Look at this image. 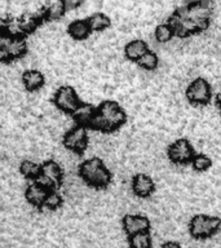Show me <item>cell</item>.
Returning a JSON list of instances; mask_svg holds the SVG:
<instances>
[{
    "instance_id": "obj_1",
    "label": "cell",
    "mask_w": 221,
    "mask_h": 248,
    "mask_svg": "<svg viewBox=\"0 0 221 248\" xmlns=\"http://www.w3.org/2000/svg\"><path fill=\"white\" fill-rule=\"evenodd\" d=\"M212 11L205 0L186 3L172 13L170 25L174 31V36L188 38L194 34L207 30L211 23Z\"/></svg>"
},
{
    "instance_id": "obj_2",
    "label": "cell",
    "mask_w": 221,
    "mask_h": 248,
    "mask_svg": "<svg viewBox=\"0 0 221 248\" xmlns=\"http://www.w3.org/2000/svg\"><path fill=\"white\" fill-rule=\"evenodd\" d=\"M127 122V112L116 101H102L96 108V115L91 123V129L101 133H112Z\"/></svg>"
},
{
    "instance_id": "obj_3",
    "label": "cell",
    "mask_w": 221,
    "mask_h": 248,
    "mask_svg": "<svg viewBox=\"0 0 221 248\" xmlns=\"http://www.w3.org/2000/svg\"><path fill=\"white\" fill-rule=\"evenodd\" d=\"M79 176L83 181L95 189H105L110 185L112 174L104 160L97 156L87 159L79 166Z\"/></svg>"
},
{
    "instance_id": "obj_4",
    "label": "cell",
    "mask_w": 221,
    "mask_h": 248,
    "mask_svg": "<svg viewBox=\"0 0 221 248\" xmlns=\"http://www.w3.org/2000/svg\"><path fill=\"white\" fill-rule=\"evenodd\" d=\"M27 53V42L25 36L0 32V62L9 63L25 57Z\"/></svg>"
},
{
    "instance_id": "obj_5",
    "label": "cell",
    "mask_w": 221,
    "mask_h": 248,
    "mask_svg": "<svg viewBox=\"0 0 221 248\" xmlns=\"http://www.w3.org/2000/svg\"><path fill=\"white\" fill-rule=\"evenodd\" d=\"M221 228V220L209 215H195L189 222L190 235L195 239H207L216 234Z\"/></svg>"
},
{
    "instance_id": "obj_6",
    "label": "cell",
    "mask_w": 221,
    "mask_h": 248,
    "mask_svg": "<svg viewBox=\"0 0 221 248\" xmlns=\"http://www.w3.org/2000/svg\"><path fill=\"white\" fill-rule=\"evenodd\" d=\"M87 129L88 128L75 124L73 128H70L69 131L63 135L62 145L65 146V149H67L74 154L81 155L87 150L89 143V136Z\"/></svg>"
},
{
    "instance_id": "obj_7",
    "label": "cell",
    "mask_w": 221,
    "mask_h": 248,
    "mask_svg": "<svg viewBox=\"0 0 221 248\" xmlns=\"http://www.w3.org/2000/svg\"><path fill=\"white\" fill-rule=\"evenodd\" d=\"M52 102L60 111L67 115H71L81 104L80 97L78 96L77 91L71 85H61L54 92Z\"/></svg>"
},
{
    "instance_id": "obj_8",
    "label": "cell",
    "mask_w": 221,
    "mask_h": 248,
    "mask_svg": "<svg viewBox=\"0 0 221 248\" xmlns=\"http://www.w3.org/2000/svg\"><path fill=\"white\" fill-rule=\"evenodd\" d=\"M185 94L191 105L203 106L208 104L212 98V87L205 78H197L188 85Z\"/></svg>"
},
{
    "instance_id": "obj_9",
    "label": "cell",
    "mask_w": 221,
    "mask_h": 248,
    "mask_svg": "<svg viewBox=\"0 0 221 248\" xmlns=\"http://www.w3.org/2000/svg\"><path fill=\"white\" fill-rule=\"evenodd\" d=\"M36 181L49 190H58L63 182V170L61 166L52 159L46 160L42 164V173Z\"/></svg>"
},
{
    "instance_id": "obj_10",
    "label": "cell",
    "mask_w": 221,
    "mask_h": 248,
    "mask_svg": "<svg viewBox=\"0 0 221 248\" xmlns=\"http://www.w3.org/2000/svg\"><path fill=\"white\" fill-rule=\"evenodd\" d=\"M167 154L171 163H174L176 166H186V164H190L195 151L189 140L178 139L171 143Z\"/></svg>"
},
{
    "instance_id": "obj_11",
    "label": "cell",
    "mask_w": 221,
    "mask_h": 248,
    "mask_svg": "<svg viewBox=\"0 0 221 248\" xmlns=\"http://www.w3.org/2000/svg\"><path fill=\"white\" fill-rule=\"evenodd\" d=\"M150 226V220L143 215L132 213V215H126L123 217V229L128 236L137 234V232H149Z\"/></svg>"
},
{
    "instance_id": "obj_12",
    "label": "cell",
    "mask_w": 221,
    "mask_h": 248,
    "mask_svg": "<svg viewBox=\"0 0 221 248\" xmlns=\"http://www.w3.org/2000/svg\"><path fill=\"white\" fill-rule=\"evenodd\" d=\"M132 191L136 197L149 198L155 190L154 180L146 173H137L132 178Z\"/></svg>"
},
{
    "instance_id": "obj_13",
    "label": "cell",
    "mask_w": 221,
    "mask_h": 248,
    "mask_svg": "<svg viewBox=\"0 0 221 248\" xmlns=\"http://www.w3.org/2000/svg\"><path fill=\"white\" fill-rule=\"evenodd\" d=\"M49 191L50 190L48 187L43 186L38 181H32V184L27 186L26 191H25V197H26L27 202L31 205H34L36 208H42Z\"/></svg>"
},
{
    "instance_id": "obj_14",
    "label": "cell",
    "mask_w": 221,
    "mask_h": 248,
    "mask_svg": "<svg viewBox=\"0 0 221 248\" xmlns=\"http://www.w3.org/2000/svg\"><path fill=\"white\" fill-rule=\"evenodd\" d=\"M21 80L27 92L34 93L43 88V85L46 83V78L39 70H26L22 73Z\"/></svg>"
},
{
    "instance_id": "obj_15",
    "label": "cell",
    "mask_w": 221,
    "mask_h": 248,
    "mask_svg": "<svg viewBox=\"0 0 221 248\" xmlns=\"http://www.w3.org/2000/svg\"><path fill=\"white\" fill-rule=\"evenodd\" d=\"M96 115V108L92 104H87V102H81L79 108L71 114L74 123L78 125H83L85 128L91 127L93 118Z\"/></svg>"
},
{
    "instance_id": "obj_16",
    "label": "cell",
    "mask_w": 221,
    "mask_h": 248,
    "mask_svg": "<svg viewBox=\"0 0 221 248\" xmlns=\"http://www.w3.org/2000/svg\"><path fill=\"white\" fill-rule=\"evenodd\" d=\"M67 34L75 42H83L91 36L92 30H91L87 19H74L73 22L67 26Z\"/></svg>"
},
{
    "instance_id": "obj_17",
    "label": "cell",
    "mask_w": 221,
    "mask_h": 248,
    "mask_svg": "<svg viewBox=\"0 0 221 248\" xmlns=\"http://www.w3.org/2000/svg\"><path fill=\"white\" fill-rule=\"evenodd\" d=\"M149 50L147 43L142 39H133L124 46V56L128 61L137 62Z\"/></svg>"
},
{
    "instance_id": "obj_18",
    "label": "cell",
    "mask_w": 221,
    "mask_h": 248,
    "mask_svg": "<svg viewBox=\"0 0 221 248\" xmlns=\"http://www.w3.org/2000/svg\"><path fill=\"white\" fill-rule=\"evenodd\" d=\"M89 23V27L92 32H102V31L108 30L110 25H111V19L109 16H106L102 12H96L87 18Z\"/></svg>"
},
{
    "instance_id": "obj_19",
    "label": "cell",
    "mask_w": 221,
    "mask_h": 248,
    "mask_svg": "<svg viewBox=\"0 0 221 248\" xmlns=\"http://www.w3.org/2000/svg\"><path fill=\"white\" fill-rule=\"evenodd\" d=\"M19 172L23 177L30 180V181H36L42 173V164L32 162V160H23L19 164Z\"/></svg>"
},
{
    "instance_id": "obj_20",
    "label": "cell",
    "mask_w": 221,
    "mask_h": 248,
    "mask_svg": "<svg viewBox=\"0 0 221 248\" xmlns=\"http://www.w3.org/2000/svg\"><path fill=\"white\" fill-rule=\"evenodd\" d=\"M174 36V31L172 29V26L170 25V22L159 23L158 26L155 27L154 30V38L155 40L159 43V44H166V43H170Z\"/></svg>"
},
{
    "instance_id": "obj_21",
    "label": "cell",
    "mask_w": 221,
    "mask_h": 248,
    "mask_svg": "<svg viewBox=\"0 0 221 248\" xmlns=\"http://www.w3.org/2000/svg\"><path fill=\"white\" fill-rule=\"evenodd\" d=\"M136 63L139 65L140 69L145 70V71H154L159 66L158 54L155 53L154 50L149 49Z\"/></svg>"
},
{
    "instance_id": "obj_22",
    "label": "cell",
    "mask_w": 221,
    "mask_h": 248,
    "mask_svg": "<svg viewBox=\"0 0 221 248\" xmlns=\"http://www.w3.org/2000/svg\"><path fill=\"white\" fill-rule=\"evenodd\" d=\"M129 248H151L153 239H151L150 232H142L129 235L128 238Z\"/></svg>"
},
{
    "instance_id": "obj_23",
    "label": "cell",
    "mask_w": 221,
    "mask_h": 248,
    "mask_svg": "<svg viewBox=\"0 0 221 248\" xmlns=\"http://www.w3.org/2000/svg\"><path fill=\"white\" fill-rule=\"evenodd\" d=\"M190 164H191L194 170H197V172H205V170H209L211 166H212V159L209 158L207 154L195 153Z\"/></svg>"
},
{
    "instance_id": "obj_24",
    "label": "cell",
    "mask_w": 221,
    "mask_h": 248,
    "mask_svg": "<svg viewBox=\"0 0 221 248\" xmlns=\"http://www.w3.org/2000/svg\"><path fill=\"white\" fill-rule=\"evenodd\" d=\"M61 204L62 197L60 195V193H58V190H50L43 207H46L47 209H50V211H54V209L60 208Z\"/></svg>"
},
{
    "instance_id": "obj_25",
    "label": "cell",
    "mask_w": 221,
    "mask_h": 248,
    "mask_svg": "<svg viewBox=\"0 0 221 248\" xmlns=\"http://www.w3.org/2000/svg\"><path fill=\"white\" fill-rule=\"evenodd\" d=\"M65 11H75L84 3V0H61Z\"/></svg>"
},
{
    "instance_id": "obj_26",
    "label": "cell",
    "mask_w": 221,
    "mask_h": 248,
    "mask_svg": "<svg viewBox=\"0 0 221 248\" xmlns=\"http://www.w3.org/2000/svg\"><path fill=\"white\" fill-rule=\"evenodd\" d=\"M160 248H182V247H181V244L177 243V242L168 240V242H164V243L160 246Z\"/></svg>"
},
{
    "instance_id": "obj_27",
    "label": "cell",
    "mask_w": 221,
    "mask_h": 248,
    "mask_svg": "<svg viewBox=\"0 0 221 248\" xmlns=\"http://www.w3.org/2000/svg\"><path fill=\"white\" fill-rule=\"evenodd\" d=\"M216 106L221 112V92L219 93V94H217V97H216Z\"/></svg>"
}]
</instances>
